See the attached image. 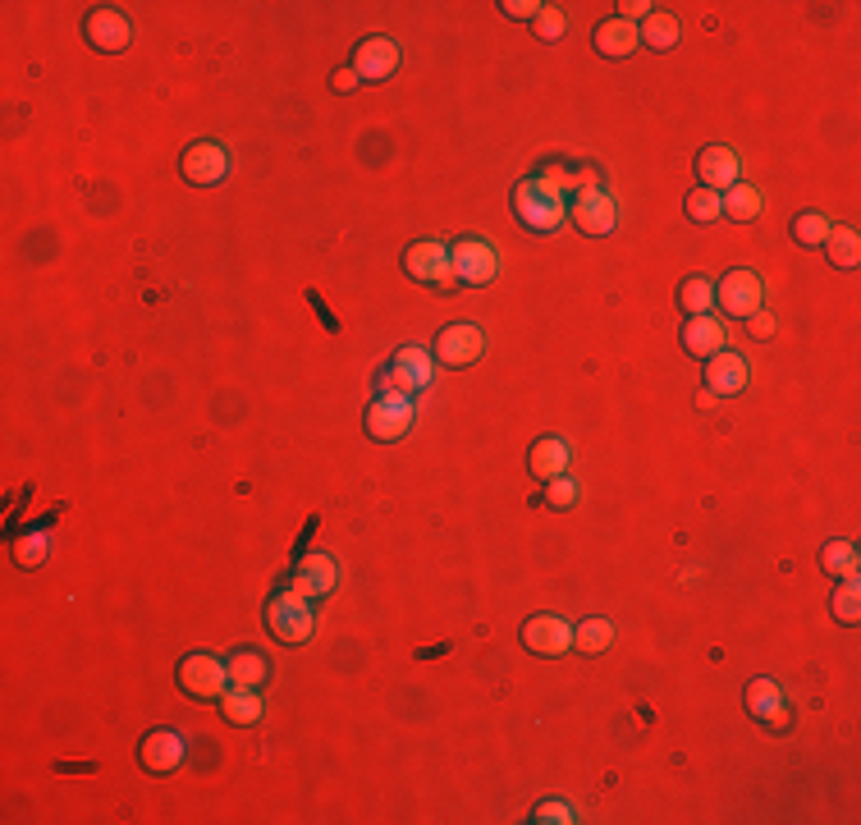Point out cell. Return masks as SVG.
<instances>
[{
    "mask_svg": "<svg viewBox=\"0 0 861 825\" xmlns=\"http://www.w3.org/2000/svg\"><path fill=\"white\" fill-rule=\"evenodd\" d=\"M514 216L528 234H555L568 221V207H564V188L555 179H522L514 188Z\"/></svg>",
    "mask_w": 861,
    "mask_h": 825,
    "instance_id": "6da1fadb",
    "label": "cell"
},
{
    "mask_svg": "<svg viewBox=\"0 0 861 825\" xmlns=\"http://www.w3.org/2000/svg\"><path fill=\"white\" fill-rule=\"evenodd\" d=\"M267 633H271L275 643H284V647L312 643V633H317V601L298 597L294 587H290V592H275L267 601Z\"/></svg>",
    "mask_w": 861,
    "mask_h": 825,
    "instance_id": "7a4b0ae2",
    "label": "cell"
},
{
    "mask_svg": "<svg viewBox=\"0 0 861 825\" xmlns=\"http://www.w3.org/2000/svg\"><path fill=\"white\" fill-rule=\"evenodd\" d=\"M568 216H573V225L587 234V239H605V234L618 229V198L605 193V188H595V184L591 188H578V198H573Z\"/></svg>",
    "mask_w": 861,
    "mask_h": 825,
    "instance_id": "3957f363",
    "label": "cell"
},
{
    "mask_svg": "<svg viewBox=\"0 0 861 825\" xmlns=\"http://www.w3.org/2000/svg\"><path fill=\"white\" fill-rule=\"evenodd\" d=\"M179 688L188 693V697H202V702H221L225 697V688H229V665L221 656H211V651H193V656H184V665H179Z\"/></svg>",
    "mask_w": 861,
    "mask_h": 825,
    "instance_id": "277c9868",
    "label": "cell"
},
{
    "mask_svg": "<svg viewBox=\"0 0 861 825\" xmlns=\"http://www.w3.org/2000/svg\"><path fill=\"white\" fill-rule=\"evenodd\" d=\"M449 271H453L459 285L482 290V285H491V280L499 275V252L486 239H459L449 248Z\"/></svg>",
    "mask_w": 861,
    "mask_h": 825,
    "instance_id": "5b68a950",
    "label": "cell"
},
{
    "mask_svg": "<svg viewBox=\"0 0 861 825\" xmlns=\"http://www.w3.org/2000/svg\"><path fill=\"white\" fill-rule=\"evenodd\" d=\"M715 308H724V317H756L765 308V280L747 267L729 271L720 285H715Z\"/></svg>",
    "mask_w": 861,
    "mask_h": 825,
    "instance_id": "8992f818",
    "label": "cell"
},
{
    "mask_svg": "<svg viewBox=\"0 0 861 825\" xmlns=\"http://www.w3.org/2000/svg\"><path fill=\"white\" fill-rule=\"evenodd\" d=\"M413 432V399L403 394H376L367 409V436L371 440H403Z\"/></svg>",
    "mask_w": 861,
    "mask_h": 825,
    "instance_id": "52a82bcc",
    "label": "cell"
},
{
    "mask_svg": "<svg viewBox=\"0 0 861 825\" xmlns=\"http://www.w3.org/2000/svg\"><path fill=\"white\" fill-rule=\"evenodd\" d=\"M399 60H403V51L394 37H367V42H357V51H353V74L363 83H386V79H394Z\"/></svg>",
    "mask_w": 861,
    "mask_h": 825,
    "instance_id": "ba28073f",
    "label": "cell"
},
{
    "mask_svg": "<svg viewBox=\"0 0 861 825\" xmlns=\"http://www.w3.org/2000/svg\"><path fill=\"white\" fill-rule=\"evenodd\" d=\"M83 33H87V42L97 46L102 56H119V51L129 46V37H133V23H129L125 10L102 5V10H92V14L83 19Z\"/></svg>",
    "mask_w": 861,
    "mask_h": 825,
    "instance_id": "9c48e42d",
    "label": "cell"
},
{
    "mask_svg": "<svg viewBox=\"0 0 861 825\" xmlns=\"http://www.w3.org/2000/svg\"><path fill=\"white\" fill-rule=\"evenodd\" d=\"M482 349H486V335H482V326H472V321H453L436 335V358L445 367H468L482 358Z\"/></svg>",
    "mask_w": 861,
    "mask_h": 825,
    "instance_id": "30bf717a",
    "label": "cell"
},
{
    "mask_svg": "<svg viewBox=\"0 0 861 825\" xmlns=\"http://www.w3.org/2000/svg\"><path fill=\"white\" fill-rule=\"evenodd\" d=\"M403 271H409L417 285H449L453 271H449V248L436 239H417L409 252H403Z\"/></svg>",
    "mask_w": 861,
    "mask_h": 825,
    "instance_id": "8fae6325",
    "label": "cell"
},
{
    "mask_svg": "<svg viewBox=\"0 0 861 825\" xmlns=\"http://www.w3.org/2000/svg\"><path fill=\"white\" fill-rule=\"evenodd\" d=\"M184 179L188 184H198V188H211V184H221L225 175H229V152L221 148V143H211V138H202V143H193L184 152Z\"/></svg>",
    "mask_w": 861,
    "mask_h": 825,
    "instance_id": "7c38bea8",
    "label": "cell"
},
{
    "mask_svg": "<svg viewBox=\"0 0 861 825\" xmlns=\"http://www.w3.org/2000/svg\"><path fill=\"white\" fill-rule=\"evenodd\" d=\"M522 647L532 656H564L573 651V624L559 615H532L522 624Z\"/></svg>",
    "mask_w": 861,
    "mask_h": 825,
    "instance_id": "4fadbf2b",
    "label": "cell"
},
{
    "mask_svg": "<svg viewBox=\"0 0 861 825\" xmlns=\"http://www.w3.org/2000/svg\"><path fill=\"white\" fill-rule=\"evenodd\" d=\"M294 592L298 597H307V601H321V597H330L334 587H340V564H334L326 551H317V555H307V559H298V569H294Z\"/></svg>",
    "mask_w": 861,
    "mask_h": 825,
    "instance_id": "5bb4252c",
    "label": "cell"
},
{
    "mask_svg": "<svg viewBox=\"0 0 861 825\" xmlns=\"http://www.w3.org/2000/svg\"><path fill=\"white\" fill-rule=\"evenodd\" d=\"M184 752H188V743H184L179 729H152V734L138 743V757H142V766H148L152 775L179 770L184 766Z\"/></svg>",
    "mask_w": 861,
    "mask_h": 825,
    "instance_id": "9a60e30c",
    "label": "cell"
},
{
    "mask_svg": "<svg viewBox=\"0 0 861 825\" xmlns=\"http://www.w3.org/2000/svg\"><path fill=\"white\" fill-rule=\"evenodd\" d=\"M747 376H752L747 358H743V353H733V349H724V353H715V358H706V390H710L715 399L743 394V390H747Z\"/></svg>",
    "mask_w": 861,
    "mask_h": 825,
    "instance_id": "2e32d148",
    "label": "cell"
},
{
    "mask_svg": "<svg viewBox=\"0 0 861 825\" xmlns=\"http://www.w3.org/2000/svg\"><path fill=\"white\" fill-rule=\"evenodd\" d=\"M683 349L692 353V358H715V353H724L729 349V326L715 317V313H706V317H687V326H683Z\"/></svg>",
    "mask_w": 861,
    "mask_h": 825,
    "instance_id": "e0dca14e",
    "label": "cell"
},
{
    "mask_svg": "<svg viewBox=\"0 0 861 825\" xmlns=\"http://www.w3.org/2000/svg\"><path fill=\"white\" fill-rule=\"evenodd\" d=\"M697 175H701V188H710V193H724V188L738 184L743 165H738V152L733 148H706L697 156Z\"/></svg>",
    "mask_w": 861,
    "mask_h": 825,
    "instance_id": "ac0fdd59",
    "label": "cell"
},
{
    "mask_svg": "<svg viewBox=\"0 0 861 825\" xmlns=\"http://www.w3.org/2000/svg\"><path fill=\"white\" fill-rule=\"evenodd\" d=\"M783 693H779V683L775 679H752L747 683V711H752V720H765V724H775V729H783L788 724V711H783Z\"/></svg>",
    "mask_w": 861,
    "mask_h": 825,
    "instance_id": "d6986e66",
    "label": "cell"
},
{
    "mask_svg": "<svg viewBox=\"0 0 861 825\" xmlns=\"http://www.w3.org/2000/svg\"><path fill=\"white\" fill-rule=\"evenodd\" d=\"M568 463H573V450H568V440H559V436H541V440L532 445V455H528L532 478H541V482L564 478Z\"/></svg>",
    "mask_w": 861,
    "mask_h": 825,
    "instance_id": "ffe728a7",
    "label": "cell"
},
{
    "mask_svg": "<svg viewBox=\"0 0 861 825\" xmlns=\"http://www.w3.org/2000/svg\"><path fill=\"white\" fill-rule=\"evenodd\" d=\"M221 716L238 729L257 724L261 716H267V702H261V688H238V683H229L225 697H221Z\"/></svg>",
    "mask_w": 861,
    "mask_h": 825,
    "instance_id": "44dd1931",
    "label": "cell"
},
{
    "mask_svg": "<svg viewBox=\"0 0 861 825\" xmlns=\"http://www.w3.org/2000/svg\"><path fill=\"white\" fill-rule=\"evenodd\" d=\"M637 23H628V19H605V23H595V51L601 56H610V60H624V56H633L637 51Z\"/></svg>",
    "mask_w": 861,
    "mask_h": 825,
    "instance_id": "7402d4cb",
    "label": "cell"
},
{
    "mask_svg": "<svg viewBox=\"0 0 861 825\" xmlns=\"http://www.w3.org/2000/svg\"><path fill=\"white\" fill-rule=\"evenodd\" d=\"M765 211V193L756 184H743L738 179L733 188H724L720 193V216H729V221H756Z\"/></svg>",
    "mask_w": 861,
    "mask_h": 825,
    "instance_id": "603a6c76",
    "label": "cell"
},
{
    "mask_svg": "<svg viewBox=\"0 0 861 825\" xmlns=\"http://www.w3.org/2000/svg\"><path fill=\"white\" fill-rule=\"evenodd\" d=\"M225 665H229V683H238V688H261L271 679V660L252 647H238Z\"/></svg>",
    "mask_w": 861,
    "mask_h": 825,
    "instance_id": "cb8c5ba5",
    "label": "cell"
},
{
    "mask_svg": "<svg viewBox=\"0 0 861 825\" xmlns=\"http://www.w3.org/2000/svg\"><path fill=\"white\" fill-rule=\"evenodd\" d=\"M637 42L651 46V51H674L679 46V19L664 14V10H651L637 23Z\"/></svg>",
    "mask_w": 861,
    "mask_h": 825,
    "instance_id": "d4e9b609",
    "label": "cell"
},
{
    "mask_svg": "<svg viewBox=\"0 0 861 825\" xmlns=\"http://www.w3.org/2000/svg\"><path fill=\"white\" fill-rule=\"evenodd\" d=\"M821 248L829 252V267H839V271H852L861 262V234L852 225H834Z\"/></svg>",
    "mask_w": 861,
    "mask_h": 825,
    "instance_id": "484cf974",
    "label": "cell"
},
{
    "mask_svg": "<svg viewBox=\"0 0 861 825\" xmlns=\"http://www.w3.org/2000/svg\"><path fill=\"white\" fill-rule=\"evenodd\" d=\"M821 569L829 578H857L861 555H857L852 541H825V546H821Z\"/></svg>",
    "mask_w": 861,
    "mask_h": 825,
    "instance_id": "4316f807",
    "label": "cell"
},
{
    "mask_svg": "<svg viewBox=\"0 0 861 825\" xmlns=\"http://www.w3.org/2000/svg\"><path fill=\"white\" fill-rule=\"evenodd\" d=\"M573 647H578L582 656H601L614 647V624L610 620H582L578 628H573Z\"/></svg>",
    "mask_w": 861,
    "mask_h": 825,
    "instance_id": "83f0119b",
    "label": "cell"
},
{
    "mask_svg": "<svg viewBox=\"0 0 861 825\" xmlns=\"http://www.w3.org/2000/svg\"><path fill=\"white\" fill-rule=\"evenodd\" d=\"M679 308L687 317H706L715 308V280H706V275L683 280V285H679Z\"/></svg>",
    "mask_w": 861,
    "mask_h": 825,
    "instance_id": "f1b7e54d",
    "label": "cell"
},
{
    "mask_svg": "<svg viewBox=\"0 0 861 825\" xmlns=\"http://www.w3.org/2000/svg\"><path fill=\"white\" fill-rule=\"evenodd\" d=\"M829 229H834L829 216H821V211H802V216L793 221V239H798L802 248H821V244L829 239Z\"/></svg>",
    "mask_w": 861,
    "mask_h": 825,
    "instance_id": "f546056e",
    "label": "cell"
},
{
    "mask_svg": "<svg viewBox=\"0 0 861 825\" xmlns=\"http://www.w3.org/2000/svg\"><path fill=\"white\" fill-rule=\"evenodd\" d=\"M829 610H834V620H839V624H857L861 620V587H857V578H844L839 587H834Z\"/></svg>",
    "mask_w": 861,
    "mask_h": 825,
    "instance_id": "4dcf8cb0",
    "label": "cell"
},
{
    "mask_svg": "<svg viewBox=\"0 0 861 825\" xmlns=\"http://www.w3.org/2000/svg\"><path fill=\"white\" fill-rule=\"evenodd\" d=\"M394 363L413 376L417 390H426V386H431V376H436V367H431V353H426V349H417V344H403V349L394 353Z\"/></svg>",
    "mask_w": 861,
    "mask_h": 825,
    "instance_id": "1f68e13d",
    "label": "cell"
},
{
    "mask_svg": "<svg viewBox=\"0 0 861 825\" xmlns=\"http://www.w3.org/2000/svg\"><path fill=\"white\" fill-rule=\"evenodd\" d=\"M46 551H51V537H46V532H23L14 541V559L23 564V569H37V564H46Z\"/></svg>",
    "mask_w": 861,
    "mask_h": 825,
    "instance_id": "d6a6232c",
    "label": "cell"
},
{
    "mask_svg": "<svg viewBox=\"0 0 861 825\" xmlns=\"http://www.w3.org/2000/svg\"><path fill=\"white\" fill-rule=\"evenodd\" d=\"M687 216L697 221V225H710V221H720V193H710V188H697V193H687Z\"/></svg>",
    "mask_w": 861,
    "mask_h": 825,
    "instance_id": "836d02e7",
    "label": "cell"
},
{
    "mask_svg": "<svg viewBox=\"0 0 861 825\" xmlns=\"http://www.w3.org/2000/svg\"><path fill=\"white\" fill-rule=\"evenodd\" d=\"M578 500H582V486L573 482L568 473H564V478H550V482H545V505H555V509H573Z\"/></svg>",
    "mask_w": 861,
    "mask_h": 825,
    "instance_id": "e575fe53",
    "label": "cell"
},
{
    "mask_svg": "<svg viewBox=\"0 0 861 825\" xmlns=\"http://www.w3.org/2000/svg\"><path fill=\"white\" fill-rule=\"evenodd\" d=\"M532 28H536V37H541V42H559V37H564V28H568V19H564V10H559V5H541V14L532 19Z\"/></svg>",
    "mask_w": 861,
    "mask_h": 825,
    "instance_id": "d590c367",
    "label": "cell"
},
{
    "mask_svg": "<svg viewBox=\"0 0 861 825\" xmlns=\"http://www.w3.org/2000/svg\"><path fill=\"white\" fill-rule=\"evenodd\" d=\"M380 394H403V399H413L417 394V381L409 372H403L399 363H390L386 372H380Z\"/></svg>",
    "mask_w": 861,
    "mask_h": 825,
    "instance_id": "8d00e7d4",
    "label": "cell"
},
{
    "mask_svg": "<svg viewBox=\"0 0 861 825\" xmlns=\"http://www.w3.org/2000/svg\"><path fill=\"white\" fill-rule=\"evenodd\" d=\"M532 821L536 825H573V821H578V812H573L568 803H559V798H550V803H536Z\"/></svg>",
    "mask_w": 861,
    "mask_h": 825,
    "instance_id": "74e56055",
    "label": "cell"
},
{
    "mask_svg": "<svg viewBox=\"0 0 861 825\" xmlns=\"http://www.w3.org/2000/svg\"><path fill=\"white\" fill-rule=\"evenodd\" d=\"M499 10H505L509 19H536L541 14V0H505Z\"/></svg>",
    "mask_w": 861,
    "mask_h": 825,
    "instance_id": "f35d334b",
    "label": "cell"
},
{
    "mask_svg": "<svg viewBox=\"0 0 861 825\" xmlns=\"http://www.w3.org/2000/svg\"><path fill=\"white\" fill-rule=\"evenodd\" d=\"M747 321H752V335H756V340H765V335H775V317H770V313H765V308H760L756 317H747Z\"/></svg>",
    "mask_w": 861,
    "mask_h": 825,
    "instance_id": "ab89813d",
    "label": "cell"
},
{
    "mask_svg": "<svg viewBox=\"0 0 861 825\" xmlns=\"http://www.w3.org/2000/svg\"><path fill=\"white\" fill-rule=\"evenodd\" d=\"M618 10H624V14H618V19H628V23H637V19H646V14H651L656 5H646V0H624V5H618Z\"/></svg>",
    "mask_w": 861,
    "mask_h": 825,
    "instance_id": "60d3db41",
    "label": "cell"
},
{
    "mask_svg": "<svg viewBox=\"0 0 861 825\" xmlns=\"http://www.w3.org/2000/svg\"><path fill=\"white\" fill-rule=\"evenodd\" d=\"M330 83H334V92H353V87H357V83H363V79H357V74H353V69H340V74H334Z\"/></svg>",
    "mask_w": 861,
    "mask_h": 825,
    "instance_id": "b9f144b4",
    "label": "cell"
}]
</instances>
